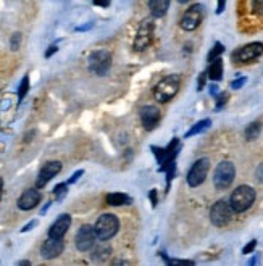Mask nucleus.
I'll return each mask as SVG.
<instances>
[{"label":"nucleus","mask_w":263,"mask_h":266,"mask_svg":"<svg viewBox=\"0 0 263 266\" xmlns=\"http://www.w3.org/2000/svg\"><path fill=\"white\" fill-rule=\"evenodd\" d=\"M179 86H181V78L178 76V74H170V76L163 78L154 89L155 100L160 102V103L171 100V98L178 94Z\"/></svg>","instance_id":"f257e3e1"},{"label":"nucleus","mask_w":263,"mask_h":266,"mask_svg":"<svg viewBox=\"0 0 263 266\" xmlns=\"http://www.w3.org/2000/svg\"><path fill=\"white\" fill-rule=\"evenodd\" d=\"M255 199H257V194L250 185H239V187L231 194V199H229L232 212L236 213L246 212V210H249L254 205Z\"/></svg>","instance_id":"f03ea898"},{"label":"nucleus","mask_w":263,"mask_h":266,"mask_svg":"<svg viewBox=\"0 0 263 266\" xmlns=\"http://www.w3.org/2000/svg\"><path fill=\"white\" fill-rule=\"evenodd\" d=\"M88 66H89V71L92 74L105 76L110 70V66H112V53L105 50V48L92 52L88 58Z\"/></svg>","instance_id":"7ed1b4c3"},{"label":"nucleus","mask_w":263,"mask_h":266,"mask_svg":"<svg viewBox=\"0 0 263 266\" xmlns=\"http://www.w3.org/2000/svg\"><path fill=\"white\" fill-rule=\"evenodd\" d=\"M95 232H97V239L100 240H108L112 239L116 232L120 229V221L113 213H103L99 216V220L95 222Z\"/></svg>","instance_id":"20e7f679"},{"label":"nucleus","mask_w":263,"mask_h":266,"mask_svg":"<svg viewBox=\"0 0 263 266\" xmlns=\"http://www.w3.org/2000/svg\"><path fill=\"white\" fill-rule=\"evenodd\" d=\"M236 177V168L231 162H221L215 170V175H213V184L218 190L228 189L232 184Z\"/></svg>","instance_id":"39448f33"},{"label":"nucleus","mask_w":263,"mask_h":266,"mask_svg":"<svg viewBox=\"0 0 263 266\" xmlns=\"http://www.w3.org/2000/svg\"><path fill=\"white\" fill-rule=\"evenodd\" d=\"M232 208L231 203L226 200H218L215 205L210 208V220L217 227H223L231 221Z\"/></svg>","instance_id":"423d86ee"},{"label":"nucleus","mask_w":263,"mask_h":266,"mask_svg":"<svg viewBox=\"0 0 263 266\" xmlns=\"http://www.w3.org/2000/svg\"><path fill=\"white\" fill-rule=\"evenodd\" d=\"M95 239H97L95 227L89 226V224H84V226L79 227V231L76 232L75 245L79 252H89V250L94 249Z\"/></svg>","instance_id":"0eeeda50"},{"label":"nucleus","mask_w":263,"mask_h":266,"mask_svg":"<svg viewBox=\"0 0 263 266\" xmlns=\"http://www.w3.org/2000/svg\"><path fill=\"white\" fill-rule=\"evenodd\" d=\"M154 31H155V24L152 20H144L140 23V26L134 37V50H144L147 48L152 42V37H154Z\"/></svg>","instance_id":"6e6552de"},{"label":"nucleus","mask_w":263,"mask_h":266,"mask_svg":"<svg viewBox=\"0 0 263 266\" xmlns=\"http://www.w3.org/2000/svg\"><path fill=\"white\" fill-rule=\"evenodd\" d=\"M262 55H263L262 42H250V44L237 48V50L232 53V60L237 61V63H249V61H254L259 57H262Z\"/></svg>","instance_id":"1a4fd4ad"},{"label":"nucleus","mask_w":263,"mask_h":266,"mask_svg":"<svg viewBox=\"0 0 263 266\" xmlns=\"http://www.w3.org/2000/svg\"><path fill=\"white\" fill-rule=\"evenodd\" d=\"M209 170H210L209 160L207 158L197 160L187 173V184L191 185V187H199V185L205 181L207 175H209Z\"/></svg>","instance_id":"9d476101"},{"label":"nucleus","mask_w":263,"mask_h":266,"mask_svg":"<svg viewBox=\"0 0 263 266\" xmlns=\"http://www.w3.org/2000/svg\"><path fill=\"white\" fill-rule=\"evenodd\" d=\"M202 18H204V7H202L200 3H195L184 11L179 26L184 31H194L200 26Z\"/></svg>","instance_id":"9b49d317"},{"label":"nucleus","mask_w":263,"mask_h":266,"mask_svg":"<svg viewBox=\"0 0 263 266\" xmlns=\"http://www.w3.org/2000/svg\"><path fill=\"white\" fill-rule=\"evenodd\" d=\"M152 150L155 152V157L158 160V165H160V170H163L165 166L173 163L176 155H178V150H179V139H173L168 144L167 148H158V147H152Z\"/></svg>","instance_id":"f8f14e48"},{"label":"nucleus","mask_w":263,"mask_h":266,"mask_svg":"<svg viewBox=\"0 0 263 266\" xmlns=\"http://www.w3.org/2000/svg\"><path fill=\"white\" fill-rule=\"evenodd\" d=\"M60 171H62V163L60 162H47L44 166H42V170L39 171L38 179H36V187L38 189L45 187L48 181H52Z\"/></svg>","instance_id":"ddd939ff"},{"label":"nucleus","mask_w":263,"mask_h":266,"mask_svg":"<svg viewBox=\"0 0 263 266\" xmlns=\"http://www.w3.org/2000/svg\"><path fill=\"white\" fill-rule=\"evenodd\" d=\"M160 120H162V111L155 105H145V107L140 108V121H142V126L147 131H152L160 123Z\"/></svg>","instance_id":"4468645a"},{"label":"nucleus","mask_w":263,"mask_h":266,"mask_svg":"<svg viewBox=\"0 0 263 266\" xmlns=\"http://www.w3.org/2000/svg\"><path fill=\"white\" fill-rule=\"evenodd\" d=\"M65 249V244L62 239H55V237H48L44 244L41 247V255L45 260H53L62 255V252Z\"/></svg>","instance_id":"2eb2a0df"},{"label":"nucleus","mask_w":263,"mask_h":266,"mask_svg":"<svg viewBox=\"0 0 263 266\" xmlns=\"http://www.w3.org/2000/svg\"><path fill=\"white\" fill-rule=\"evenodd\" d=\"M41 192L36 189H26L24 192L21 194V197L18 199V208L23 210V212H29L38 207V203L41 202Z\"/></svg>","instance_id":"dca6fc26"},{"label":"nucleus","mask_w":263,"mask_h":266,"mask_svg":"<svg viewBox=\"0 0 263 266\" xmlns=\"http://www.w3.org/2000/svg\"><path fill=\"white\" fill-rule=\"evenodd\" d=\"M71 226V216L68 213H63L60 215L57 221L53 222L50 226V229H48V237H55V239H63L65 234L68 232Z\"/></svg>","instance_id":"f3484780"},{"label":"nucleus","mask_w":263,"mask_h":266,"mask_svg":"<svg viewBox=\"0 0 263 266\" xmlns=\"http://www.w3.org/2000/svg\"><path fill=\"white\" fill-rule=\"evenodd\" d=\"M149 8L154 18H162L170 8V0H149Z\"/></svg>","instance_id":"a211bd4d"},{"label":"nucleus","mask_w":263,"mask_h":266,"mask_svg":"<svg viewBox=\"0 0 263 266\" xmlns=\"http://www.w3.org/2000/svg\"><path fill=\"white\" fill-rule=\"evenodd\" d=\"M110 255H112V247H110L105 240H102V242L94 245V250H92L94 262H105Z\"/></svg>","instance_id":"6ab92c4d"},{"label":"nucleus","mask_w":263,"mask_h":266,"mask_svg":"<svg viewBox=\"0 0 263 266\" xmlns=\"http://www.w3.org/2000/svg\"><path fill=\"white\" fill-rule=\"evenodd\" d=\"M107 203L112 207H121V205H130V203H132V199L126 194L113 192L107 195Z\"/></svg>","instance_id":"aec40b11"},{"label":"nucleus","mask_w":263,"mask_h":266,"mask_svg":"<svg viewBox=\"0 0 263 266\" xmlns=\"http://www.w3.org/2000/svg\"><path fill=\"white\" fill-rule=\"evenodd\" d=\"M207 74H209V78L212 81H219V79L223 78V60L217 58V60L210 61V68H209V71H207Z\"/></svg>","instance_id":"412c9836"},{"label":"nucleus","mask_w":263,"mask_h":266,"mask_svg":"<svg viewBox=\"0 0 263 266\" xmlns=\"http://www.w3.org/2000/svg\"><path fill=\"white\" fill-rule=\"evenodd\" d=\"M210 125H212V121H210L209 118L202 120V121H199V123H195V125L186 133V137H192V135H195V134H200V133L207 131V129L210 128Z\"/></svg>","instance_id":"4be33fe9"},{"label":"nucleus","mask_w":263,"mask_h":266,"mask_svg":"<svg viewBox=\"0 0 263 266\" xmlns=\"http://www.w3.org/2000/svg\"><path fill=\"white\" fill-rule=\"evenodd\" d=\"M260 133H262V125L259 121H255V123H250V125L246 128L244 135H246L247 140H255V139H259Z\"/></svg>","instance_id":"5701e85b"},{"label":"nucleus","mask_w":263,"mask_h":266,"mask_svg":"<svg viewBox=\"0 0 263 266\" xmlns=\"http://www.w3.org/2000/svg\"><path fill=\"white\" fill-rule=\"evenodd\" d=\"M53 194H55V199L58 202L65 199V195L68 194V182H62V184H57L53 189Z\"/></svg>","instance_id":"b1692460"},{"label":"nucleus","mask_w":263,"mask_h":266,"mask_svg":"<svg viewBox=\"0 0 263 266\" xmlns=\"http://www.w3.org/2000/svg\"><path fill=\"white\" fill-rule=\"evenodd\" d=\"M28 90H29V76L26 74V76H24V78L21 79L20 88H18V98H20V102L23 100L24 97H26Z\"/></svg>","instance_id":"393cba45"},{"label":"nucleus","mask_w":263,"mask_h":266,"mask_svg":"<svg viewBox=\"0 0 263 266\" xmlns=\"http://www.w3.org/2000/svg\"><path fill=\"white\" fill-rule=\"evenodd\" d=\"M223 52H224V47H223V44H219V42H217V44L213 45V48L210 50V53H209V57H207V60H209V61L217 60V58L221 57V53H223Z\"/></svg>","instance_id":"a878e982"},{"label":"nucleus","mask_w":263,"mask_h":266,"mask_svg":"<svg viewBox=\"0 0 263 266\" xmlns=\"http://www.w3.org/2000/svg\"><path fill=\"white\" fill-rule=\"evenodd\" d=\"M20 45H21V34L15 33L13 36H11V39H10V47H11V50H18Z\"/></svg>","instance_id":"bb28decb"},{"label":"nucleus","mask_w":263,"mask_h":266,"mask_svg":"<svg viewBox=\"0 0 263 266\" xmlns=\"http://www.w3.org/2000/svg\"><path fill=\"white\" fill-rule=\"evenodd\" d=\"M250 5H252L254 13L263 15V0H250Z\"/></svg>","instance_id":"cd10ccee"},{"label":"nucleus","mask_w":263,"mask_h":266,"mask_svg":"<svg viewBox=\"0 0 263 266\" xmlns=\"http://www.w3.org/2000/svg\"><path fill=\"white\" fill-rule=\"evenodd\" d=\"M228 102V94L226 92H221V94L218 95V102H217V108H221L223 105Z\"/></svg>","instance_id":"c85d7f7f"},{"label":"nucleus","mask_w":263,"mask_h":266,"mask_svg":"<svg viewBox=\"0 0 263 266\" xmlns=\"http://www.w3.org/2000/svg\"><path fill=\"white\" fill-rule=\"evenodd\" d=\"M255 247H257V240H250V242L244 247V253H246V255H249V253H252L254 250H255Z\"/></svg>","instance_id":"c756f323"},{"label":"nucleus","mask_w":263,"mask_h":266,"mask_svg":"<svg viewBox=\"0 0 263 266\" xmlns=\"http://www.w3.org/2000/svg\"><path fill=\"white\" fill-rule=\"evenodd\" d=\"M246 81H247L246 78H239V79H236V81H232V83H231V88H232V89H241L242 86L246 84Z\"/></svg>","instance_id":"7c9ffc66"},{"label":"nucleus","mask_w":263,"mask_h":266,"mask_svg":"<svg viewBox=\"0 0 263 266\" xmlns=\"http://www.w3.org/2000/svg\"><path fill=\"white\" fill-rule=\"evenodd\" d=\"M83 175H84V171H83V170H78V171L75 173V175H73V176L68 179V184H75V182H78V179L81 177Z\"/></svg>","instance_id":"2f4dec72"},{"label":"nucleus","mask_w":263,"mask_h":266,"mask_svg":"<svg viewBox=\"0 0 263 266\" xmlns=\"http://www.w3.org/2000/svg\"><path fill=\"white\" fill-rule=\"evenodd\" d=\"M255 176H257V181L263 184V163L259 165V168L255 170Z\"/></svg>","instance_id":"473e14b6"},{"label":"nucleus","mask_w":263,"mask_h":266,"mask_svg":"<svg viewBox=\"0 0 263 266\" xmlns=\"http://www.w3.org/2000/svg\"><path fill=\"white\" fill-rule=\"evenodd\" d=\"M205 79H207V73H200V76H199V88H197V90H202L204 89V86H205Z\"/></svg>","instance_id":"72a5a7b5"},{"label":"nucleus","mask_w":263,"mask_h":266,"mask_svg":"<svg viewBox=\"0 0 263 266\" xmlns=\"http://www.w3.org/2000/svg\"><path fill=\"white\" fill-rule=\"evenodd\" d=\"M92 2H94V5H97V7L107 8L108 5H110V2H112V0H92Z\"/></svg>","instance_id":"f704fd0d"},{"label":"nucleus","mask_w":263,"mask_h":266,"mask_svg":"<svg viewBox=\"0 0 263 266\" xmlns=\"http://www.w3.org/2000/svg\"><path fill=\"white\" fill-rule=\"evenodd\" d=\"M226 7V0H218V5H217V15H221L224 11Z\"/></svg>","instance_id":"c9c22d12"},{"label":"nucleus","mask_w":263,"mask_h":266,"mask_svg":"<svg viewBox=\"0 0 263 266\" xmlns=\"http://www.w3.org/2000/svg\"><path fill=\"white\" fill-rule=\"evenodd\" d=\"M34 226H38V221H36V220H34V221H31V222H28V224L24 226L23 229H21V232H28V231H31Z\"/></svg>","instance_id":"e433bc0d"},{"label":"nucleus","mask_w":263,"mask_h":266,"mask_svg":"<svg viewBox=\"0 0 263 266\" xmlns=\"http://www.w3.org/2000/svg\"><path fill=\"white\" fill-rule=\"evenodd\" d=\"M57 50H58V47H57V45H50V47H48V50L45 52V58H50L52 55H53L55 52H57Z\"/></svg>","instance_id":"4c0bfd02"},{"label":"nucleus","mask_w":263,"mask_h":266,"mask_svg":"<svg viewBox=\"0 0 263 266\" xmlns=\"http://www.w3.org/2000/svg\"><path fill=\"white\" fill-rule=\"evenodd\" d=\"M149 197H150V200H152V205L157 207V190H155V189H152V190H150V194H149Z\"/></svg>","instance_id":"58836bf2"},{"label":"nucleus","mask_w":263,"mask_h":266,"mask_svg":"<svg viewBox=\"0 0 263 266\" xmlns=\"http://www.w3.org/2000/svg\"><path fill=\"white\" fill-rule=\"evenodd\" d=\"M2 197H3V179L0 177V202H2Z\"/></svg>","instance_id":"ea45409f"},{"label":"nucleus","mask_w":263,"mask_h":266,"mask_svg":"<svg viewBox=\"0 0 263 266\" xmlns=\"http://www.w3.org/2000/svg\"><path fill=\"white\" fill-rule=\"evenodd\" d=\"M210 94H212V95H217V94H218V88H217L215 84L210 86Z\"/></svg>","instance_id":"a19ab883"},{"label":"nucleus","mask_w":263,"mask_h":266,"mask_svg":"<svg viewBox=\"0 0 263 266\" xmlns=\"http://www.w3.org/2000/svg\"><path fill=\"white\" fill-rule=\"evenodd\" d=\"M18 265H26L28 266V265H31V263H29V262H18Z\"/></svg>","instance_id":"79ce46f5"},{"label":"nucleus","mask_w":263,"mask_h":266,"mask_svg":"<svg viewBox=\"0 0 263 266\" xmlns=\"http://www.w3.org/2000/svg\"><path fill=\"white\" fill-rule=\"evenodd\" d=\"M178 2H179V3H187L189 0H178Z\"/></svg>","instance_id":"37998d69"}]
</instances>
